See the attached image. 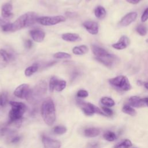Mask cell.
Segmentation results:
<instances>
[{
    "label": "cell",
    "mask_w": 148,
    "mask_h": 148,
    "mask_svg": "<svg viewBox=\"0 0 148 148\" xmlns=\"http://www.w3.org/2000/svg\"><path fill=\"white\" fill-rule=\"evenodd\" d=\"M116 57L113 54H110L109 56L103 57V58H96V60L101 62L102 64H104L105 66L110 67L113 65V64L115 62L116 60Z\"/></svg>",
    "instance_id": "e0dca14e"
},
{
    "label": "cell",
    "mask_w": 148,
    "mask_h": 148,
    "mask_svg": "<svg viewBox=\"0 0 148 148\" xmlns=\"http://www.w3.org/2000/svg\"><path fill=\"white\" fill-rule=\"evenodd\" d=\"M91 50L93 54L96 57L95 58H100L106 57L109 56L110 54L104 49L96 45L91 46Z\"/></svg>",
    "instance_id": "2e32d148"
},
{
    "label": "cell",
    "mask_w": 148,
    "mask_h": 148,
    "mask_svg": "<svg viewBox=\"0 0 148 148\" xmlns=\"http://www.w3.org/2000/svg\"><path fill=\"white\" fill-rule=\"evenodd\" d=\"M109 82L112 86L121 91H128L131 88V85L128 78L123 75L111 78L109 80Z\"/></svg>",
    "instance_id": "277c9868"
},
{
    "label": "cell",
    "mask_w": 148,
    "mask_h": 148,
    "mask_svg": "<svg viewBox=\"0 0 148 148\" xmlns=\"http://www.w3.org/2000/svg\"><path fill=\"white\" fill-rule=\"evenodd\" d=\"M9 103L12 106L9 113L10 122L20 121L25 112L26 106L22 102L16 101H10Z\"/></svg>",
    "instance_id": "3957f363"
},
{
    "label": "cell",
    "mask_w": 148,
    "mask_h": 148,
    "mask_svg": "<svg viewBox=\"0 0 148 148\" xmlns=\"http://www.w3.org/2000/svg\"><path fill=\"white\" fill-rule=\"evenodd\" d=\"M47 90V84L44 81H41L38 83L36 86L34 87V90H31L30 94L27 98V100L31 101L35 100L36 99L40 98L42 97L46 92Z\"/></svg>",
    "instance_id": "8992f818"
},
{
    "label": "cell",
    "mask_w": 148,
    "mask_h": 148,
    "mask_svg": "<svg viewBox=\"0 0 148 148\" xmlns=\"http://www.w3.org/2000/svg\"><path fill=\"white\" fill-rule=\"evenodd\" d=\"M32 39L36 42H42L45 37V33L40 29H32L29 31Z\"/></svg>",
    "instance_id": "9a60e30c"
},
{
    "label": "cell",
    "mask_w": 148,
    "mask_h": 148,
    "mask_svg": "<svg viewBox=\"0 0 148 148\" xmlns=\"http://www.w3.org/2000/svg\"><path fill=\"white\" fill-rule=\"evenodd\" d=\"M122 112L131 116H134L136 114V110L132 107H131L130 105H125L123 107Z\"/></svg>",
    "instance_id": "cb8c5ba5"
},
{
    "label": "cell",
    "mask_w": 148,
    "mask_h": 148,
    "mask_svg": "<svg viewBox=\"0 0 148 148\" xmlns=\"http://www.w3.org/2000/svg\"><path fill=\"white\" fill-rule=\"evenodd\" d=\"M136 12H130L125 15L120 20V24L121 26H127L134 22L137 17Z\"/></svg>",
    "instance_id": "7c38bea8"
},
{
    "label": "cell",
    "mask_w": 148,
    "mask_h": 148,
    "mask_svg": "<svg viewBox=\"0 0 148 148\" xmlns=\"http://www.w3.org/2000/svg\"><path fill=\"white\" fill-rule=\"evenodd\" d=\"M127 1H128V0H127Z\"/></svg>",
    "instance_id": "f6af8a7d"
},
{
    "label": "cell",
    "mask_w": 148,
    "mask_h": 148,
    "mask_svg": "<svg viewBox=\"0 0 148 148\" xmlns=\"http://www.w3.org/2000/svg\"><path fill=\"white\" fill-rule=\"evenodd\" d=\"M13 58V56L4 49H0V65L5 67Z\"/></svg>",
    "instance_id": "8fae6325"
},
{
    "label": "cell",
    "mask_w": 148,
    "mask_h": 148,
    "mask_svg": "<svg viewBox=\"0 0 148 148\" xmlns=\"http://www.w3.org/2000/svg\"><path fill=\"white\" fill-rule=\"evenodd\" d=\"M101 145L98 142H91L88 143L85 148H100Z\"/></svg>",
    "instance_id": "836d02e7"
},
{
    "label": "cell",
    "mask_w": 148,
    "mask_h": 148,
    "mask_svg": "<svg viewBox=\"0 0 148 148\" xmlns=\"http://www.w3.org/2000/svg\"><path fill=\"white\" fill-rule=\"evenodd\" d=\"M76 95L77 97H79V98H86V97H88V93L86 90H80L77 91Z\"/></svg>",
    "instance_id": "e575fe53"
},
{
    "label": "cell",
    "mask_w": 148,
    "mask_h": 148,
    "mask_svg": "<svg viewBox=\"0 0 148 148\" xmlns=\"http://www.w3.org/2000/svg\"><path fill=\"white\" fill-rule=\"evenodd\" d=\"M38 70V66L36 64H34L32 66L27 67L24 71V74L26 76L29 77V76H31L36 72H37Z\"/></svg>",
    "instance_id": "484cf974"
},
{
    "label": "cell",
    "mask_w": 148,
    "mask_h": 148,
    "mask_svg": "<svg viewBox=\"0 0 148 148\" xmlns=\"http://www.w3.org/2000/svg\"><path fill=\"white\" fill-rule=\"evenodd\" d=\"M20 140V136H15L11 140V142L13 143H17Z\"/></svg>",
    "instance_id": "f35d334b"
},
{
    "label": "cell",
    "mask_w": 148,
    "mask_h": 148,
    "mask_svg": "<svg viewBox=\"0 0 148 148\" xmlns=\"http://www.w3.org/2000/svg\"><path fill=\"white\" fill-rule=\"evenodd\" d=\"M142 99H143V101L144 103H145V105L148 107V97L144 98H142Z\"/></svg>",
    "instance_id": "b9f144b4"
},
{
    "label": "cell",
    "mask_w": 148,
    "mask_h": 148,
    "mask_svg": "<svg viewBox=\"0 0 148 148\" xmlns=\"http://www.w3.org/2000/svg\"><path fill=\"white\" fill-rule=\"evenodd\" d=\"M101 103L105 106L112 107L115 105V102L114 100L109 97H104L101 99Z\"/></svg>",
    "instance_id": "d4e9b609"
},
{
    "label": "cell",
    "mask_w": 148,
    "mask_h": 148,
    "mask_svg": "<svg viewBox=\"0 0 148 148\" xmlns=\"http://www.w3.org/2000/svg\"><path fill=\"white\" fill-rule=\"evenodd\" d=\"M88 51V49L86 45L75 46L72 49V52L76 55H83Z\"/></svg>",
    "instance_id": "44dd1931"
},
{
    "label": "cell",
    "mask_w": 148,
    "mask_h": 148,
    "mask_svg": "<svg viewBox=\"0 0 148 148\" xmlns=\"http://www.w3.org/2000/svg\"><path fill=\"white\" fill-rule=\"evenodd\" d=\"M148 20V8H147L143 12L141 16V21L142 22H145Z\"/></svg>",
    "instance_id": "8d00e7d4"
},
{
    "label": "cell",
    "mask_w": 148,
    "mask_h": 148,
    "mask_svg": "<svg viewBox=\"0 0 148 148\" xmlns=\"http://www.w3.org/2000/svg\"><path fill=\"white\" fill-rule=\"evenodd\" d=\"M7 23H8V22L6 21L5 20H3V19H2L1 18H0V27L3 26V25L6 24Z\"/></svg>",
    "instance_id": "ab89813d"
},
{
    "label": "cell",
    "mask_w": 148,
    "mask_h": 148,
    "mask_svg": "<svg viewBox=\"0 0 148 148\" xmlns=\"http://www.w3.org/2000/svg\"><path fill=\"white\" fill-rule=\"evenodd\" d=\"M58 80V79L56 76H52L50 78L49 82V90L51 92H53V91L54 90V87Z\"/></svg>",
    "instance_id": "1f68e13d"
},
{
    "label": "cell",
    "mask_w": 148,
    "mask_h": 148,
    "mask_svg": "<svg viewBox=\"0 0 148 148\" xmlns=\"http://www.w3.org/2000/svg\"><path fill=\"white\" fill-rule=\"evenodd\" d=\"M31 92L29 86L28 84H22L18 86L14 91V95L21 99H27L28 98Z\"/></svg>",
    "instance_id": "ba28073f"
},
{
    "label": "cell",
    "mask_w": 148,
    "mask_h": 148,
    "mask_svg": "<svg viewBox=\"0 0 148 148\" xmlns=\"http://www.w3.org/2000/svg\"><path fill=\"white\" fill-rule=\"evenodd\" d=\"M66 84V83L65 80L58 79L54 87V90L57 91H61L65 88Z\"/></svg>",
    "instance_id": "83f0119b"
},
{
    "label": "cell",
    "mask_w": 148,
    "mask_h": 148,
    "mask_svg": "<svg viewBox=\"0 0 148 148\" xmlns=\"http://www.w3.org/2000/svg\"><path fill=\"white\" fill-rule=\"evenodd\" d=\"M42 142L45 148H60L61 143L57 140L52 139L46 136H42Z\"/></svg>",
    "instance_id": "30bf717a"
},
{
    "label": "cell",
    "mask_w": 148,
    "mask_h": 148,
    "mask_svg": "<svg viewBox=\"0 0 148 148\" xmlns=\"http://www.w3.org/2000/svg\"><path fill=\"white\" fill-rule=\"evenodd\" d=\"M53 131L56 134L61 135V134H65L66 132V128L64 126L58 125L54 127Z\"/></svg>",
    "instance_id": "4dcf8cb0"
},
{
    "label": "cell",
    "mask_w": 148,
    "mask_h": 148,
    "mask_svg": "<svg viewBox=\"0 0 148 148\" xmlns=\"http://www.w3.org/2000/svg\"><path fill=\"white\" fill-rule=\"evenodd\" d=\"M8 101V94L6 92L0 93V106H5Z\"/></svg>",
    "instance_id": "f546056e"
},
{
    "label": "cell",
    "mask_w": 148,
    "mask_h": 148,
    "mask_svg": "<svg viewBox=\"0 0 148 148\" xmlns=\"http://www.w3.org/2000/svg\"><path fill=\"white\" fill-rule=\"evenodd\" d=\"M146 42H147V43H148V39H146Z\"/></svg>",
    "instance_id": "ee69618b"
},
{
    "label": "cell",
    "mask_w": 148,
    "mask_h": 148,
    "mask_svg": "<svg viewBox=\"0 0 148 148\" xmlns=\"http://www.w3.org/2000/svg\"><path fill=\"white\" fill-rule=\"evenodd\" d=\"M83 26L91 34L96 35L98 32L99 27L97 23L92 21H87L83 23Z\"/></svg>",
    "instance_id": "9c48e42d"
},
{
    "label": "cell",
    "mask_w": 148,
    "mask_h": 148,
    "mask_svg": "<svg viewBox=\"0 0 148 148\" xmlns=\"http://www.w3.org/2000/svg\"><path fill=\"white\" fill-rule=\"evenodd\" d=\"M62 39L67 42H77L81 39L79 35L75 33H65L61 35Z\"/></svg>",
    "instance_id": "d6986e66"
},
{
    "label": "cell",
    "mask_w": 148,
    "mask_h": 148,
    "mask_svg": "<svg viewBox=\"0 0 148 148\" xmlns=\"http://www.w3.org/2000/svg\"><path fill=\"white\" fill-rule=\"evenodd\" d=\"M129 104L131 106L135 108H142L145 105L143 99L139 98L138 96H132L128 99Z\"/></svg>",
    "instance_id": "ac0fdd59"
},
{
    "label": "cell",
    "mask_w": 148,
    "mask_h": 148,
    "mask_svg": "<svg viewBox=\"0 0 148 148\" xmlns=\"http://www.w3.org/2000/svg\"><path fill=\"white\" fill-rule=\"evenodd\" d=\"M32 46H33V43L31 40L27 39L24 42V46L25 48L29 49H31L32 47Z\"/></svg>",
    "instance_id": "74e56055"
},
{
    "label": "cell",
    "mask_w": 148,
    "mask_h": 148,
    "mask_svg": "<svg viewBox=\"0 0 148 148\" xmlns=\"http://www.w3.org/2000/svg\"><path fill=\"white\" fill-rule=\"evenodd\" d=\"M53 57L58 59H68L71 57V55L66 52H57L53 55Z\"/></svg>",
    "instance_id": "f1b7e54d"
},
{
    "label": "cell",
    "mask_w": 148,
    "mask_h": 148,
    "mask_svg": "<svg viewBox=\"0 0 148 148\" xmlns=\"http://www.w3.org/2000/svg\"><path fill=\"white\" fill-rule=\"evenodd\" d=\"M94 14L97 18L99 19H103L106 16V12L103 7L98 6L94 10Z\"/></svg>",
    "instance_id": "7402d4cb"
},
{
    "label": "cell",
    "mask_w": 148,
    "mask_h": 148,
    "mask_svg": "<svg viewBox=\"0 0 148 148\" xmlns=\"http://www.w3.org/2000/svg\"><path fill=\"white\" fill-rule=\"evenodd\" d=\"M144 86L146 88H147L148 90V82H146L144 84Z\"/></svg>",
    "instance_id": "7bdbcfd3"
},
{
    "label": "cell",
    "mask_w": 148,
    "mask_h": 148,
    "mask_svg": "<svg viewBox=\"0 0 148 148\" xmlns=\"http://www.w3.org/2000/svg\"><path fill=\"white\" fill-rule=\"evenodd\" d=\"M100 134V130L97 128H88L84 130V134L87 137H95Z\"/></svg>",
    "instance_id": "ffe728a7"
},
{
    "label": "cell",
    "mask_w": 148,
    "mask_h": 148,
    "mask_svg": "<svg viewBox=\"0 0 148 148\" xmlns=\"http://www.w3.org/2000/svg\"><path fill=\"white\" fill-rule=\"evenodd\" d=\"M38 17L37 14L33 12H28L23 14L12 23L11 32H15L34 24L37 22Z\"/></svg>",
    "instance_id": "6da1fadb"
},
{
    "label": "cell",
    "mask_w": 148,
    "mask_h": 148,
    "mask_svg": "<svg viewBox=\"0 0 148 148\" xmlns=\"http://www.w3.org/2000/svg\"><path fill=\"white\" fill-rule=\"evenodd\" d=\"M130 41L129 38L125 35H123L120 37L117 43L112 45V47L117 50H123L125 49L130 45Z\"/></svg>",
    "instance_id": "4fadbf2b"
},
{
    "label": "cell",
    "mask_w": 148,
    "mask_h": 148,
    "mask_svg": "<svg viewBox=\"0 0 148 148\" xmlns=\"http://www.w3.org/2000/svg\"><path fill=\"white\" fill-rule=\"evenodd\" d=\"M41 114L45 123L52 125L56 120V109L54 102L50 98H46L41 106Z\"/></svg>",
    "instance_id": "7a4b0ae2"
},
{
    "label": "cell",
    "mask_w": 148,
    "mask_h": 148,
    "mask_svg": "<svg viewBox=\"0 0 148 148\" xmlns=\"http://www.w3.org/2000/svg\"><path fill=\"white\" fill-rule=\"evenodd\" d=\"M77 103L87 116H92L94 113H97L104 116H106L99 108L91 103H87L82 100H77Z\"/></svg>",
    "instance_id": "5b68a950"
},
{
    "label": "cell",
    "mask_w": 148,
    "mask_h": 148,
    "mask_svg": "<svg viewBox=\"0 0 148 148\" xmlns=\"http://www.w3.org/2000/svg\"><path fill=\"white\" fill-rule=\"evenodd\" d=\"M142 0H128V1H129L130 2L134 3V4H137L139 2H140Z\"/></svg>",
    "instance_id": "60d3db41"
},
{
    "label": "cell",
    "mask_w": 148,
    "mask_h": 148,
    "mask_svg": "<svg viewBox=\"0 0 148 148\" xmlns=\"http://www.w3.org/2000/svg\"><path fill=\"white\" fill-rule=\"evenodd\" d=\"M102 111L103 112V113L107 116H112L113 114V112L112 109H110L109 107L108 106H102Z\"/></svg>",
    "instance_id": "d590c367"
},
{
    "label": "cell",
    "mask_w": 148,
    "mask_h": 148,
    "mask_svg": "<svg viewBox=\"0 0 148 148\" xmlns=\"http://www.w3.org/2000/svg\"><path fill=\"white\" fill-rule=\"evenodd\" d=\"M66 20L65 17L63 16H45V17H39L37 18V22L39 24L46 25L50 26L57 24L60 23L64 22Z\"/></svg>",
    "instance_id": "52a82bcc"
},
{
    "label": "cell",
    "mask_w": 148,
    "mask_h": 148,
    "mask_svg": "<svg viewBox=\"0 0 148 148\" xmlns=\"http://www.w3.org/2000/svg\"><path fill=\"white\" fill-rule=\"evenodd\" d=\"M132 146V143L129 139H125L116 145H115L113 148H130Z\"/></svg>",
    "instance_id": "603a6c76"
},
{
    "label": "cell",
    "mask_w": 148,
    "mask_h": 148,
    "mask_svg": "<svg viewBox=\"0 0 148 148\" xmlns=\"http://www.w3.org/2000/svg\"><path fill=\"white\" fill-rule=\"evenodd\" d=\"M12 5L10 3H6L2 6L1 16L5 19H9L12 17Z\"/></svg>",
    "instance_id": "5bb4252c"
},
{
    "label": "cell",
    "mask_w": 148,
    "mask_h": 148,
    "mask_svg": "<svg viewBox=\"0 0 148 148\" xmlns=\"http://www.w3.org/2000/svg\"><path fill=\"white\" fill-rule=\"evenodd\" d=\"M137 32L141 36H144L147 34V28L143 25H139L136 27V29Z\"/></svg>",
    "instance_id": "d6a6232c"
},
{
    "label": "cell",
    "mask_w": 148,
    "mask_h": 148,
    "mask_svg": "<svg viewBox=\"0 0 148 148\" xmlns=\"http://www.w3.org/2000/svg\"><path fill=\"white\" fill-rule=\"evenodd\" d=\"M103 137L105 140L109 142L114 141L117 138V136L115 133L110 131H107L106 132H105L103 135Z\"/></svg>",
    "instance_id": "4316f807"
}]
</instances>
